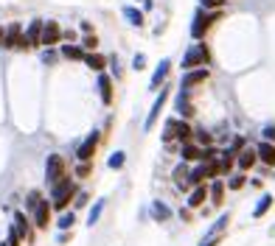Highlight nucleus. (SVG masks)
Wrapping results in <instances>:
<instances>
[{"label": "nucleus", "instance_id": "obj_1", "mask_svg": "<svg viewBox=\"0 0 275 246\" xmlns=\"http://www.w3.org/2000/svg\"><path fill=\"white\" fill-rule=\"evenodd\" d=\"M197 64H208V48L202 45V42L191 45L188 51H185V56H183V68H185V70L197 68Z\"/></svg>", "mask_w": 275, "mask_h": 246}, {"label": "nucleus", "instance_id": "obj_2", "mask_svg": "<svg viewBox=\"0 0 275 246\" xmlns=\"http://www.w3.org/2000/svg\"><path fill=\"white\" fill-rule=\"evenodd\" d=\"M70 193H73V182H70V179H59V182L53 185V190H51L53 207H65L68 199H70Z\"/></svg>", "mask_w": 275, "mask_h": 246}, {"label": "nucleus", "instance_id": "obj_3", "mask_svg": "<svg viewBox=\"0 0 275 246\" xmlns=\"http://www.w3.org/2000/svg\"><path fill=\"white\" fill-rule=\"evenodd\" d=\"M45 176H48V182H51V185H56L59 179H62V157H59V154H51V157H48Z\"/></svg>", "mask_w": 275, "mask_h": 246}, {"label": "nucleus", "instance_id": "obj_4", "mask_svg": "<svg viewBox=\"0 0 275 246\" xmlns=\"http://www.w3.org/2000/svg\"><path fill=\"white\" fill-rule=\"evenodd\" d=\"M211 20H213V17H208L205 11H197L194 23H191V37L202 39V34H205V28H208V23H211Z\"/></svg>", "mask_w": 275, "mask_h": 246}, {"label": "nucleus", "instance_id": "obj_5", "mask_svg": "<svg viewBox=\"0 0 275 246\" xmlns=\"http://www.w3.org/2000/svg\"><path fill=\"white\" fill-rule=\"evenodd\" d=\"M208 79V70L202 68V70H188V73L183 76V81H180V87L185 90V93H188L191 87H194V84H200V81H205Z\"/></svg>", "mask_w": 275, "mask_h": 246}, {"label": "nucleus", "instance_id": "obj_6", "mask_svg": "<svg viewBox=\"0 0 275 246\" xmlns=\"http://www.w3.org/2000/svg\"><path fill=\"white\" fill-rule=\"evenodd\" d=\"M256 151H259V160H261V163H267V165H275V143L264 140L259 148H256Z\"/></svg>", "mask_w": 275, "mask_h": 246}, {"label": "nucleus", "instance_id": "obj_7", "mask_svg": "<svg viewBox=\"0 0 275 246\" xmlns=\"http://www.w3.org/2000/svg\"><path fill=\"white\" fill-rule=\"evenodd\" d=\"M166 90H160V95L154 98V106H152V112H149V118H146V131L154 126V121H158V115H160V109H163V101H166Z\"/></svg>", "mask_w": 275, "mask_h": 246}, {"label": "nucleus", "instance_id": "obj_8", "mask_svg": "<svg viewBox=\"0 0 275 246\" xmlns=\"http://www.w3.org/2000/svg\"><path fill=\"white\" fill-rule=\"evenodd\" d=\"M59 26L53 20H48V26H43V42L45 45H53V42H59Z\"/></svg>", "mask_w": 275, "mask_h": 246}, {"label": "nucleus", "instance_id": "obj_9", "mask_svg": "<svg viewBox=\"0 0 275 246\" xmlns=\"http://www.w3.org/2000/svg\"><path fill=\"white\" fill-rule=\"evenodd\" d=\"M95 140H99V135H95V131H93V135H90V137H87V140H85V143H82V146H79V160H82V163H87V160L93 157Z\"/></svg>", "mask_w": 275, "mask_h": 246}, {"label": "nucleus", "instance_id": "obj_10", "mask_svg": "<svg viewBox=\"0 0 275 246\" xmlns=\"http://www.w3.org/2000/svg\"><path fill=\"white\" fill-rule=\"evenodd\" d=\"M169 68H171V62H169V59H163V62L158 64V70H154V76H152V90H158L160 84H163V79L169 76Z\"/></svg>", "mask_w": 275, "mask_h": 246}, {"label": "nucleus", "instance_id": "obj_11", "mask_svg": "<svg viewBox=\"0 0 275 246\" xmlns=\"http://www.w3.org/2000/svg\"><path fill=\"white\" fill-rule=\"evenodd\" d=\"M48 202H37V207H34V221H37V227H48Z\"/></svg>", "mask_w": 275, "mask_h": 246}, {"label": "nucleus", "instance_id": "obj_12", "mask_svg": "<svg viewBox=\"0 0 275 246\" xmlns=\"http://www.w3.org/2000/svg\"><path fill=\"white\" fill-rule=\"evenodd\" d=\"M26 42H28V45H37V42H43V23H40V20H34V23H31Z\"/></svg>", "mask_w": 275, "mask_h": 246}, {"label": "nucleus", "instance_id": "obj_13", "mask_svg": "<svg viewBox=\"0 0 275 246\" xmlns=\"http://www.w3.org/2000/svg\"><path fill=\"white\" fill-rule=\"evenodd\" d=\"M14 45H26V39H20V26H11L9 34H6V48H14Z\"/></svg>", "mask_w": 275, "mask_h": 246}, {"label": "nucleus", "instance_id": "obj_14", "mask_svg": "<svg viewBox=\"0 0 275 246\" xmlns=\"http://www.w3.org/2000/svg\"><path fill=\"white\" fill-rule=\"evenodd\" d=\"M256 157H259V151H250V148H244V151L239 154V168H242V171H247V168L256 163Z\"/></svg>", "mask_w": 275, "mask_h": 246}, {"label": "nucleus", "instance_id": "obj_15", "mask_svg": "<svg viewBox=\"0 0 275 246\" xmlns=\"http://www.w3.org/2000/svg\"><path fill=\"white\" fill-rule=\"evenodd\" d=\"M99 90H101V101L110 104V101H112V90H110V79H107V76H101V79H99Z\"/></svg>", "mask_w": 275, "mask_h": 246}, {"label": "nucleus", "instance_id": "obj_16", "mask_svg": "<svg viewBox=\"0 0 275 246\" xmlns=\"http://www.w3.org/2000/svg\"><path fill=\"white\" fill-rule=\"evenodd\" d=\"M124 17H127L132 26H143V11L132 9V6H127V9H124Z\"/></svg>", "mask_w": 275, "mask_h": 246}, {"label": "nucleus", "instance_id": "obj_17", "mask_svg": "<svg viewBox=\"0 0 275 246\" xmlns=\"http://www.w3.org/2000/svg\"><path fill=\"white\" fill-rule=\"evenodd\" d=\"M152 215H154V218H158V221H166V218H169V215H171V210L166 207L163 202H154V205H152Z\"/></svg>", "mask_w": 275, "mask_h": 246}, {"label": "nucleus", "instance_id": "obj_18", "mask_svg": "<svg viewBox=\"0 0 275 246\" xmlns=\"http://www.w3.org/2000/svg\"><path fill=\"white\" fill-rule=\"evenodd\" d=\"M270 205H272V196H264V199H261L259 205H256V210H253V215H256V218H261V215H264L267 210H270Z\"/></svg>", "mask_w": 275, "mask_h": 246}, {"label": "nucleus", "instance_id": "obj_19", "mask_svg": "<svg viewBox=\"0 0 275 246\" xmlns=\"http://www.w3.org/2000/svg\"><path fill=\"white\" fill-rule=\"evenodd\" d=\"M177 109H180V115H185V118L194 112V109H191V104H188V98H185V90L180 93V98H177Z\"/></svg>", "mask_w": 275, "mask_h": 246}, {"label": "nucleus", "instance_id": "obj_20", "mask_svg": "<svg viewBox=\"0 0 275 246\" xmlns=\"http://www.w3.org/2000/svg\"><path fill=\"white\" fill-rule=\"evenodd\" d=\"M205 151H200L197 146H183V160H200Z\"/></svg>", "mask_w": 275, "mask_h": 246}, {"label": "nucleus", "instance_id": "obj_21", "mask_svg": "<svg viewBox=\"0 0 275 246\" xmlns=\"http://www.w3.org/2000/svg\"><path fill=\"white\" fill-rule=\"evenodd\" d=\"M222 193H225V185H222V182H213V185H211L213 205H222Z\"/></svg>", "mask_w": 275, "mask_h": 246}, {"label": "nucleus", "instance_id": "obj_22", "mask_svg": "<svg viewBox=\"0 0 275 246\" xmlns=\"http://www.w3.org/2000/svg\"><path fill=\"white\" fill-rule=\"evenodd\" d=\"M202 202H205V188H197L194 193H191V199H188V205L191 207H200Z\"/></svg>", "mask_w": 275, "mask_h": 246}, {"label": "nucleus", "instance_id": "obj_23", "mask_svg": "<svg viewBox=\"0 0 275 246\" xmlns=\"http://www.w3.org/2000/svg\"><path fill=\"white\" fill-rule=\"evenodd\" d=\"M101 210H104V199H99V202H95V207L90 210V218H87V224H95V221H99V215H101Z\"/></svg>", "mask_w": 275, "mask_h": 246}, {"label": "nucleus", "instance_id": "obj_24", "mask_svg": "<svg viewBox=\"0 0 275 246\" xmlns=\"http://www.w3.org/2000/svg\"><path fill=\"white\" fill-rule=\"evenodd\" d=\"M62 53L68 59H85V53H82V48H73V45H65L62 48Z\"/></svg>", "mask_w": 275, "mask_h": 246}, {"label": "nucleus", "instance_id": "obj_25", "mask_svg": "<svg viewBox=\"0 0 275 246\" xmlns=\"http://www.w3.org/2000/svg\"><path fill=\"white\" fill-rule=\"evenodd\" d=\"M14 221H17V232H20V238H28V227H26V215H23V213H17V215H14Z\"/></svg>", "mask_w": 275, "mask_h": 246}, {"label": "nucleus", "instance_id": "obj_26", "mask_svg": "<svg viewBox=\"0 0 275 246\" xmlns=\"http://www.w3.org/2000/svg\"><path fill=\"white\" fill-rule=\"evenodd\" d=\"M85 62L90 64L93 70H101V68H104V59H101V56H95V53H90V56H85Z\"/></svg>", "mask_w": 275, "mask_h": 246}, {"label": "nucleus", "instance_id": "obj_27", "mask_svg": "<svg viewBox=\"0 0 275 246\" xmlns=\"http://www.w3.org/2000/svg\"><path fill=\"white\" fill-rule=\"evenodd\" d=\"M174 135L180 137V140H188V135H191V129L185 123H174Z\"/></svg>", "mask_w": 275, "mask_h": 246}, {"label": "nucleus", "instance_id": "obj_28", "mask_svg": "<svg viewBox=\"0 0 275 246\" xmlns=\"http://www.w3.org/2000/svg\"><path fill=\"white\" fill-rule=\"evenodd\" d=\"M68 227H73V213H65L59 218V230H68Z\"/></svg>", "mask_w": 275, "mask_h": 246}, {"label": "nucleus", "instance_id": "obj_29", "mask_svg": "<svg viewBox=\"0 0 275 246\" xmlns=\"http://www.w3.org/2000/svg\"><path fill=\"white\" fill-rule=\"evenodd\" d=\"M121 165H124V151H115L110 157V168H121Z\"/></svg>", "mask_w": 275, "mask_h": 246}, {"label": "nucleus", "instance_id": "obj_30", "mask_svg": "<svg viewBox=\"0 0 275 246\" xmlns=\"http://www.w3.org/2000/svg\"><path fill=\"white\" fill-rule=\"evenodd\" d=\"M132 68H135V70H143V68H146V56H143V53H138V56L132 59Z\"/></svg>", "mask_w": 275, "mask_h": 246}, {"label": "nucleus", "instance_id": "obj_31", "mask_svg": "<svg viewBox=\"0 0 275 246\" xmlns=\"http://www.w3.org/2000/svg\"><path fill=\"white\" fill-rule=\"evenodd\" d=\"M242 185H244V176H233L230 182H228V188H233V190H239V188H242Z\"/></svg>", "mask_w": 275, "mask_h": 246}, {"label": "nucleus", "instance_id": "obj_32", "mask_svg": "<svg viewBox=\"0 0 275 246\" xmlns=\"http://www.w3.org/2000/svg\"><path fill=\"white\" fill-rule=\"evenodd\" d=\"M264 140H272L275 143V126H264Z\"/></svg>", "mask_w": 275, "mask_h": 246}, {"label": "nucleus", "instance_id": "obj_33", "mask_svg": "<svg viewBox=\"0 0 275 246\" xmlns=\"http://www.w3.org/2000/svg\"><path fill=\"white\" fill-rule=\"evenodd\" d=\"M225 0H202V6H222Z\"/></svg>", "mask_w": 275, "mask_h": 246}, {"label": "nucleus", "instance_id": "obj_34", "mask_svg": "<svg viewBox=\"0 0 275 246\" xmlns=\"http://www.w3.org/2000/svg\"><path fill=\"white\" fill-rule=\"evenodd\" d=\"M0 45H6V31L0 28Z\"/></svg>", "mask_w": 275, "mask_h": 246}]
</instances>
